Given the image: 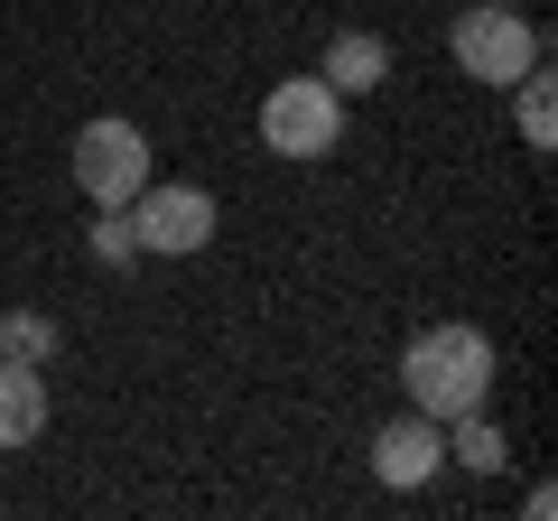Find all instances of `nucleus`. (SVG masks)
Listing matches in <instances>:
<instances>
[{"label": "nucleus", "instance_id": "obj_12", "mask_svg": "<svg viewBox=\"0 0 558 521\" xmlns=\"http://www.w3.org/2000/svg\"><path fill=\"white\" fill-rule=\"evenodd\" d=\"M84 242H94V260H112V270H121V260L140 252V242H131V215H121V205H102V223H94Z\"/></svg>", "mask_w": 558, "mask_h": 521}, {"label": "nucleus", "instance_id": "obj_4", "mask_svg": "<svg viewBox=\"0 0 558 521\" xmlns=\"http://www.w3.org/2000/svg\"><path fill=\"white\" fill-rule=\"evenodd\" d=\"M75 186L94 205H131L140 186H149V131H140V121H121V112H102V121H84L75 131Z\"/></svg>", "mask_w": 558, "mask_h": 521}, {"label": "nucleus", "instance_id": "obj_8", "mask_svg": "<svg viewBox=\"0 0 558 521\" xmlns=\"http://www.w3.org/2000/svg\"><path fill=\"white\" fill-rule=\"evenodd\" d=\"M326 84H336V94H373L381 75H391V47L373 38V28H344L336 47H326V65H317Z\"/></svg>", "mask_w": 558, "mask_h": 521}, {"label": "nucleus", "instance_id": "obj_2", "mask_svg": "<svg viewBox=\"0 0 558 521\" xmlns=\"http://www.w3.org/2000/svg\"><path fill=\"white\" fill-rule=\"evenodd\" d=\"M447 47H457V65H465L475 84H494V94H512V84L539 65V28L521 20L512 0H475V10H457Z\"/></svg>", "mask_w": 558, "mask_h": 521}, {"label": "nucleus", "instance_id": "obj_10", "mask_svg": "<svg viewBox=\"0 0 558 521\" xmlns=\"http://www.w3.org/2000/svg\"><path fill=\"white\" fill-rule=\"evenodd\" d=\"M447 457H457V465H475V475H502V457H512V447H502V428L484 420V410H465V420H457V438H447Z\"/></svg>", "mask_w": 558, "mask_h": 521}, {"label": "nucleus", "instance_id": "obj_1", "mask_svg": "<svg viewBox=\"0 0 558 521\" xmlns=\"http://www.w3.org/2000/svg\"><path fill=\"white\" fill-rule=\"evenodd\" d=\"M400 381H410V410L465 420V410H484V391H494V344H484L475 326H428V336H410V354H400Z\"/></svg>", "mask_w": 558, "mask_h": 521}, {"label": "nucleus", "instance_id": "obj_5", "mask_svg": "<svg viewBox=\"0 0 558 521\" xmlns=\"http://www.w3.org/2000/svg\"><path fill=\"white\" fill-rule=\"evenodd\" d=\"M121 215H131V242H140V252H159V260H186V252L215 242V196H205V186H159V178H149Z\"/></svg>", "mask_w": 558, "mask_h": 521}, {"label": "nucleus", "instance_id": "obj_11", "mask_svg": "<svg viewBox=\"0 0 558 521\" xmlns=\"http://www.w3.org/2000/svg\"><path fill=\"white\" fill-rule=\"evenodd\" d=\"M512 112H521V141H531V149L558 141V102H549V75H539V65L512 84Z\"/></svg>", "mask_w": 558, "mask_h": 521}, {"label": "nucleus", "instance_id": "obj_7", "mask_svg": "<svg viewBox=\"0 0 558 521\" xmlns=\"http://www.w3.org/2000/svg\"><path fill=\"white\" fill-rule=\"evenodd\" d=\"M38 428H47L38 363H0V447H38Z\"/></svg>", "mask_w": 558, "mask_h": 521}, {"label": "nucleus", "instance_id": "obj_3", "mask_svg": "<svg viewBox=\"0 0 558 521\" xmlns=\"http://www.w3.org/2000/svg\"><path fill=\"white\" fill-rule=\"evenodd\" d=\"M344 131V94L326 75H279L270 102H260V141L279 149V159H326Z\"/></svg>", "mask_w": 558, "mask_h": 521}, {"label": "nucleus", "instance_id": "obj_6", "mask_svg": "<svg viewBox=\"0 0 558 521\" xmlns=\"http://www.w3.org/2000/svg\"><path fill=\"white\" fill-rule=\"evenodd\" d=\"M438 465H447V420H428V410H410V420H391L373 438V475L391 484V494H418Z\"/></svg>", "mask_w": 558, "mask_h": 521}, {"label": "nucleus", "instance_id": "obj_9", "mask_svg": "<svg viewBox=\"0 0 558 521\" xmlns=\"http://www.w3.org/2000/svg\"><path fill=\"white\" fill-rule=\"evenodd\" d=\"M47 354H57V317L10 307V317H0V363H47Z\"/></svg>", "mask_w": 558, "mask_h": 521}]
</instances>
